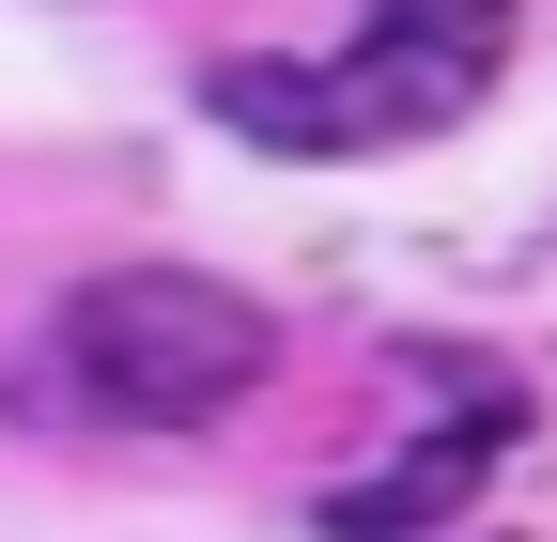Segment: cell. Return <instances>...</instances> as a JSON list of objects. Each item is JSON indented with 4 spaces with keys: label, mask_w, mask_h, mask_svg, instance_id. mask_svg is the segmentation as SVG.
<instances>
[{
    "label": "cell",
    "mask_w": 557,
    "mask_h": 542,
    "mask_svg": "<svg viewBox=\"0 0 557 542\" xmlns=\"http://www.w3.org/2000/svg\"><path fill=\"white\" fill-rule=\"evenodd\" d=\"M511 78V0H372L341 62H218L201 109L263 156H403Z\"/></svg>",
    "instance_id": "obj_1"
},
{
    "label": "cell",
    "mask_w": 557,
    "mask_h": 542,
    "mask_svg": "<svg viewBox=\"0 0 557 542\" xmlns=\"http://www.w3.org/2000/svg\"><path fill=\"white\" fill-rule=\"evenodd\" d=\"M47 357H62V387H78L94 419H124V434H186V419H233V403L263 387L278 310L233 295V280H201V263H109V280L62 295Z\"/></svg>",
    "instance_id": "obj_2"
},
{
    "label": "cell",
    "mask_w": 557,
    "mask_h": 542,
    "mask_svg": "<svg viewBox=\"0 0 557 542\" xmlns=\"http://www.w3.org/2000/svg\"><path fill=\"white\" fill-rule=\"evenodd\" d=\"M465 481H480V434H418L387 481H341V496H325V542H403V527L465 512Z\"/></svg>",
    "instance_id": "obj_3"
}]
</instances>
